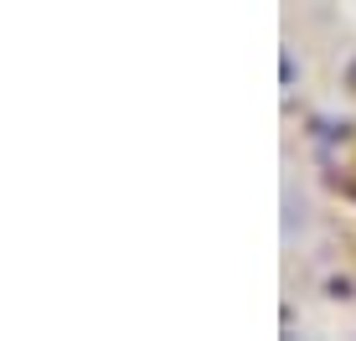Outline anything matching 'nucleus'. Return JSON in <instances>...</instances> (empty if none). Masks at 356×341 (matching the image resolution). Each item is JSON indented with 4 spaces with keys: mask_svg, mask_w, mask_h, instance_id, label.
I'll return each mask as SVG.
<instances>
[{
    "mask_svg": "<svg viewBox=\"0 0 356 341\" xmlns=\"http://www.w3.org/2000/svg\"><path fill=\"white\" fill-rule=\"evenodd\" d=\"M325 290H330V300H351V279H330Z\"/></svg>",
    "mask_w": 356,
    "mask_h": 341,
    "instance_id": "obj_1",
    "label": "nucleus"
},
{
    "mask_svg": "<svg viewBox=\"0 0 356 341\" xmlns=\"http://www.w3.org/2000/svg\"><path fill=\"white\" fill-rule=\"evenodd\" d=\"M346 88L356 93V57H351V63H346Z\"/></svg>",
    "mask_w": 356,
    "mask_h": 341,
    "instance_id": "obj_2",
    "label": "nucleus"
}]
</instances>
